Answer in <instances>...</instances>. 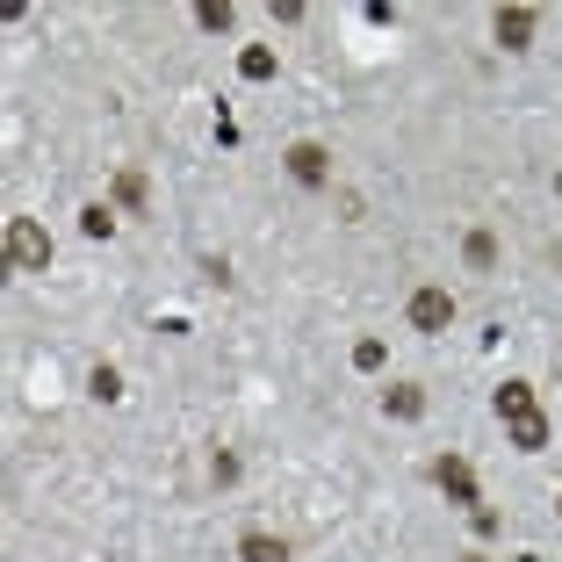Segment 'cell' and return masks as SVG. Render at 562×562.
Instances as JSON below:
<instances>
[{"instance_id":"11","label":"cell","mask_w":562,"mask_h":562,"mask_svg":"<svg viewBox=\"0 0 562 562\" xmlns=\"http://www.w3.org/2000/svg\"><path fill=\"white\" fill-rule=\"evenodd\" d=\"M238 22V8L232 0H195V30H210V36H224Z\"/></svg>"},{"instance_id":"5","label":"cell","mask_w":562,"mask_h":562,"mask_svg":"<svg viewBox=\"0 0 562 562\" xmlns=\"http://www.w3.org/2000/svg\"><path fill=\"white\" fill-rule=\"evenodd\" d=\"M404 317H412V331H447L454 325V296H447V289H412Z\"/></svg>"},{"instance_id":"7","label":"cell","mask_w":562,"mask_h":562,"mask_svg":"<svg viewBox=\"0 0 562 562\" xmlns=\"http://www.w3.org/2000/svg\"><path fill=\"white\" fill-rule=\"evenodd\" d=\"M238 562H289V541H281V533L246 527V533H238Z\"/></svg>"},{"instance_id":"13","label":"cell","mask_w":562,"mask_h":562,"mask_svg":"<svg viewBox=\"0 0 562 562\" xmlns=\"http://www.w3.org/2000/svg\"><path fill=\"white\" fill-rule=\"evenodd\" d=\"M238 80H274V50L246 44V50H238Z\"/></svg>"},{"instance_id":"8","label":"cell","mask_w":562,"mask_h":562,"mask_svg":"<svg viewBox=\"0 0 562 562\" xmlns=\"http://www.w3.org/2000/svg\"><path fill=\"white\" fill-rule=\"evenodd\" d=\"M116 210H131V216L151 210V181L137 173V166H123V173H116Z\"/></svg>"},{"instance_id":"6","label":"cell","mask_w":562,"mask_h":562,"mask_svg":"<svg viewBox=\"0 0 562 562\" xmlns=\"http://www.w3.org/2000/svg\"><path fill=\"white\" fill-rule=\"evenodd\" d=\"M533 30H541V15H533V8H497V22H491V36L505 50H533Z\"/></svg>"},{"instance_id":"16","label":"cell","mask_w":562,"mask_h":562,"mask_svg":"<svg viewBox=\"0 0 562 562\" xmlns=\"http://www.w3.org/2000/svg\"><path fill=\"white\" fill-rule=\"evenodd\" d=\"M210 483H216V491H232V483H238V454H210Z\"/></svg>"},{"instance_id":"2","label":"cell","mask_w":562,"mask_h":562,"mask_svg":"<svg viewBox=\"0 0 562 562\" xmlns=\"http://www.w3.org/2000/svg\"><path fill=\"white\" fill-rule=\"evenodd\" d=\"M8 267L15 274H44L50 267V232L36 216H8Z\"/></svg>"},{"instance_id":"10","label":"cell","mask_w":562,"mask_h":562,"mask_svg":"<svg viewBox=\"0 0 562 562\" xmlns=\"http://www.w3.org/2000/svg\"><path fill=\"white\" fill-rule=\"evenodd\" d=\"M87 397H94V404H123V375L109 361H94V368H87Z\"/></svg>"},{"instance_id":"15","label":"cell","mask_w":562,"mask_h":562,"mask_svg":"<svg viewBox=\"0 0 562 562\" xmlns=\"http://www.w3.org/2000/svg\"><path fill=\"white\" fill-rule=\"evenodd\" d=\"M382 361H390V347H382V339H361V347H353V368H361V375H375Z\"/></svg>"},{"instance_id":"9","label":"cell","mask_w":562,"mask_h":562,"mask_svg":"<svg viewBox=\"0 0 562 562\" xmlns=\"http://www.w3.org/2000/svg\"><path fill=\"white\" fill-rule=\"evenodd\" d=\"M382 412L390 418H426V390H418V382H390V390H382Z\"/></svg>"},{"instance_id":"3","label":"cell","mask_w":562,"mask_h":562,"mask_svg":"<svg viewBox=\"0 0 562 562\" xmlns=\"http://www.w3.org/2000/svg\"><path fill=\"white\" fill-rule=\"evenodd\" d=\"M432 491L447 497V505H462V513H483V491H476V469L462 462V454H440L432 462Z\"/></svg>"},{"instance_id":"14","label":"cell","mask_w":562,"mask_h":562,"mask_svg":"<svg viewBox=\"0 0 562 562\" xmlns=\"http://www.w3.org/2000/svg\"><path fill=\"white\" fill-rule=\"evenodd\" d=\"M80 232L87 238H109V232H116V210H109V202H87V210H80Z\"/></svg>"},{"instance_id":"17","label":"cell","mask_w":562,"mask_h":562,"mask_svg":"<svg viewBox=\"0 0 562 562\" xmlns=\"http://www.w3.org/2000/svg\"><path fill=\"white\" fill-rule=\"evenodd\" d=\"M555 505H562V497H555Z\"/></svg>"},{"instance_id":"12","label":"cell","mask_w":562,"mask_h":562,"mask_svg":"<svg viewBox=\"0 0 562 562\" xmlns=\"http://www.w3.org/2000/svg\"><path fill=\"white\" fill-rule=\"evenodd\" d=\"M462 260L476 267V274H491V267H497V238H491V232H469V238H462Z\"/></svg>"},{"instance_id":"1","label":"cell","mask_w":562,"mask_h":562,"mask_svg":"<svg viewBox=\"0 0 562 562\" xmlns=\"http://www.w3.org/2000/svg\"><path fill=\"white\" fill-rule=\"evenodd\" d=\"M497 418H505V440L519 447V454H541L548 440H555V426H548V412L533 404V382H497Z\"/></svg>"},{"instance_id":"4","label":"cell","mask_w":562,"mask_h":562,"mask_svg":"<svg viewBox=\"0 0 562 562\" xmlns=\"http://www.w3.org/2000/svg\"><path fill=\"white\" fill-rule=\"evenodd\" d=\"M289 181L296 188H331V151L317 145V137H296V145H289Z\"/></svg>"}]
</instances>
